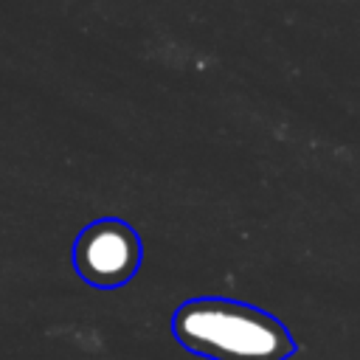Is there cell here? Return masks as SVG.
<instances>
[{
    "label": "cell",
    "mask_w": 360,
    "mask_h": 360,
    "mask_svg": "<svg viewBox=\"0 0 360 360\" xmlns=\"http://www.w3.org/2000/svg\"><path fill=\"white\" fill-rule=\"evenodd\" d=\"M70 259L76 276L84 284L96 290H118L141 270L143 245L129 222L118 217H101L79 231Z\"/></svg>",
    "instance_id": "cell-2"
},
{
    "label": "cell",
    "mask_w": 360,
    "mask_h": 360,
    "mask_svg": "<svg viewBox=\"0 0 360 360\" xmlns=\"http://www.w3.org/2000/svg\"><path fill=\"white\" fill-rule=\"evenodd\" d=\"M174 340L205 360H287L298 343L270 312L219 295L183 301L172 312Z\"/></svg>",
    "instance_id": "cell-1"
}]
</instances>
